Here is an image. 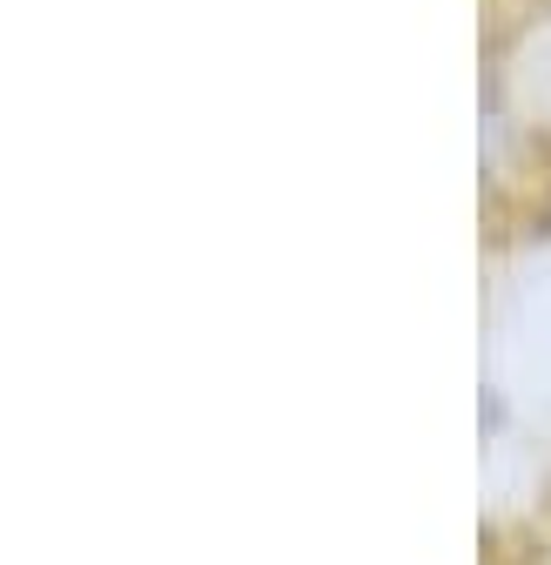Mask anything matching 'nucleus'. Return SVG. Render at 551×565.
I'll list each match as a JSON object with an SVG mask.
<instances>
[{"mask_svg":"<svg viewBox=\"0 0 551 565\" xmlns=\"http://www.w3.org/2000/svg\"><path fill=\"white\" fill-rule=\"evenodd\" d=\"M491 565H525V558H491Z\"/></svg>","mask_w":551,"mask_h":565,"instance_id":"1","label":"nucleus"}]
</instances>
